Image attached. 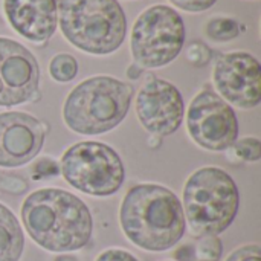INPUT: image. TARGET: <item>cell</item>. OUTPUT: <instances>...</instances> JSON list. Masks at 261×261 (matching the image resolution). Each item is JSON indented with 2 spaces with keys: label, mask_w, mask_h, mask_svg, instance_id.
Instances as JSON below:
<instances>
[{
  "label": "cell",
  "mask_w": 261,
  "mask_h": 261,
  "mask_svg": "<svg viewBox=\"0 0 261 261\" xmlns=\"http://www.w3.org/2000/svg\"><path fill=\"white\" fill-rule=\"evenodd\" d=\"M20 217L32 242L49 252L80 251L92 240L93 217L89 206L61 188H41L26 196Z\"/></svg>",
  "instance_id": "cell-1"
},
{
  "label": "cell",
  "mask_w": 261,
  "mask_h": 261,
  "mask_svg": "<svg viewBox=\"0 0 261 261\" xmlns=\"http://www.w3.org/2000/svg\"><path fill=\"white\" fill-rule=\"evenodd\" d=\"M119 225L127 240L147 252L174 248L187 231L179 197L158 184H139L127 191L119 206Z\"/></svg>",
  "instance_id": "cell-2"
},
{
  "label": "cell",
  "mask_w": 261,
  "mask_h": 261,
  "mask_svg": "<svg viewBox=\"0 0 261 261\" xmlns=\"http://www.w3.org/2000/svg\"><path fill=\"white\" fill-rule=\"evenodd\" d=\"M133 87L109 75H96L75 86L64 99L63 121L69 130L98 136L116 128L127 116Z\"/></svg>",
  "instance_id": "cell-3"
},
{
  "label": "cell",
  "mask_w": 261,
  "mask_h": 261,
  "mask_svg": "<svg viewBox=\"0 0 261 261\" xmlns=\"http://www.w3.org/2000/svg\"><path fill=\"white\" fill-rule=\"evenodd\" d=\"M57 17L63 37L90 55L116 52L127 35V15L118 0H57Z\"/></svg>",
  "instance_id": "cell-4"
},
{
  "label": "cell",
  "mask_w": 261,
  "mask_h": 261,
  "mask_svg": "<svg viewBox=\"0 0 261 261\" xmlns=\"http://www.w3.org/2000/svg\"><path fill=\"white\" fill-rule=\"evenodd\" d=\"M180 203L193 236H220L239 214L240 193L223 168L202 167L187 179Z\"/></svg>",
  "instance_id": "cell-5"
},
{
  "label": "cell",
  "mask_w": 261,
  "mask_h": 261,
  "mask_svg": "<svg viewBox=\"0 0 261 261\" xmlns=\"http://www.w3.org/2000/svg\"><path fill=\"white\" fill-rule=\"evenodd\" d=\"M63 179L80 193L109 197L118 193L125 180V167L115 148L98 141H81L61 156Z\"/></svg>",
  "instance_id": "cell-6"
},
{
  "label": "cell",
  "mask_w": 261,
  "mask_h": 261,
  "mask_svg": "<svg viewBox=\"0 0 261 261\" xmlns=\"http://www.w3.org/2000/svg\"><path fill=\"white\" fill-rule=\"evenodd\" d=\"M187 29L182 15L168 5H153L135 20L130 32L133 64L159 69L173 63L184 49Z\"/></svg>",
  "instance_id": "cell-7"
},
{
  "label": "cell",
  "mask_w": 261,
  "mask_h": 261,
  "mask_svg": "<svg viewBox=\"0 0 261 261\" xmlns=\"http://www.w3.org/2000/svg\"><path fill=\"white\" fill-rule=\"evenodd\" d=\"M187 130L200 148L226 151L239 138V119L234 109L225 99L214 90L203 89L190 102Z\"/></svg>",
  "instance_id": "cell-8"
},
{
  "label": "cell",
  "mask_w": 261,
  "mask_h": 261,
  "mask_svg": "<svg viewBox=\"0 0 261 261\" xmlns=\"http://www.w3.org/2000/svg\"><path fill=\"white\" fill-rule=\"evenodd\" d=\"M213 84L231 107L252 110L261 102L260 61L243 50L222 54L214 63Z\"/></svg>",
  "instance_id": "cell-9"
},
{
  "label": "cell",
  "mask_w": 261,
  "mask_h": 261,
  "mask_svg": "<svg viewBox=\"0 0 261 261\" xmlns=\"http://www.w3.org/2000/svg\"><path fill=\"white\" fill-rule=\"evenodd\" d=\"M40 66L21 43L0 37V107H15L40 98Z\"/></svg>",
  "instance_id": "cell-10"
},
{
  "label": "cell",
  "mask_w": 261,
  "mask_h": 261,
  "mask_svg": "<svg viewBox=\"0 0 261 261\" xmlns=\"http://www.w3.org/2000/svg\"><path fill=\"white\" fill-rule=\"evenodd\" d=\"M141 125L153 136H170L179 130L185 116V102L170 81L148 75L135 101Z\"/></svg>",
  "instance_id": "cell-11"
},
{
  "label": "cell",
  "mask_w": 261,
  "mask_h": 261,
  "mask_svg": "<svg viewBox=\"0 0 261 261\" xmlns=\"http://www.w3.org/2000/svg\"><path fill=\"white\" fill-rule=\"evenodd\" d=\"M47 125L24 112L0 113V168H18L41 151Z\"/></svg>",
  "instance_id": "cell-12"
},
{
  "label": "cell",
  "mask_w": 261,
  "mask_h": 261,
  "mask_svg": "<svg viewBox=\"0 0 261 261\" xmlns=\"http://www.w3.org/2000/svg\"><path fill=\"white\" fill-rule=\"evenodd\" d=\"M11 28L28 41L44 46L58 28L57 0H3Z\"/></svg>",
  "instance_id": "cell-13"
},
{
  "label": "cell",
  "mask_w": 261,
  "mask_h": 261,
  "mask_svg": "<svg viewBox=\"0 0 261 261\" xmlns=\"http://www.w3.org/2000/svg\"><path fill=\"white\" fill-rule=\"evenodd\" d=\"M24 234L15 214L0 202V261H20Z\"/></svg>",
  "instance_id": "cell-14"
},
{
  "label": "cell",
  "mask_w": 261,
  "mask_h": 261,
  "mask_svg": "<svg viewBox=\"0 0 261 261\" xmlns=\"http://www.w3.org/2000/svg\"><path fill=\"white\" fill-rule=\"evenodd\" d=\"M205 34L208 38L217 43H226L240 35V23L232 17L217 15L206 21Z\"/></svg>",
  "instance_id": "cell-15"
},
{
  "label": "cell",
  "mask_w": 261,
  "mask_h": 261,
  "mask_svg": "<svg viewBox=\"0 0 261 261\" xmlns=\"http://www.w3.org/2000/svg\"><path fill=\"white\" fill-rule=\"evenodd\" d=\"M49 75L57 83H70L78 75V61L70 54H57L49 61Z\"/></svg>",
  "instance_id": "cell-16"
},
{
  "label": "cell",
  "mask_w": 261,
  "mask_h": 261,
  "mask_svg": "<svg viewBox=\"0 0 261 261\" xmlns=\"http://www.w3.org/2000/svg\"><path fill=\"white\" fill-rule=\"evenodd\" d=\"M194 249L196 257L200 261H219L223 252V245L219 236H205L200 237V242Z\"/></svg>",
  "instance_id": "cell-17"
},
{
  "label": "cell",
  "mask_w": 261,
  "mask_h": 261,
  "mask_svg": "<svg viewBox=\"0 0 261 261\" xmlns=\"http://www.w3.org/2000/svg\"><path fill=\"white\" fill-rule=\"evenodd\" d=\"M231 148L234 150L236 156H239L242 161H246V162H257V161H260L261 142L260 139L255 138V136L237 139Z\"/></svg>",
  "instance_id": "cell-18"
},
{
  "label": "cell",
  "mask_w": 261,
  "mask_h": 261,
  "mask_svg": "<svg viewBox=\"0 0 261 261\" xmlns=\"http://www.w3.org/2000/svg\"><path fill=\"white\" fill-rule=\"evenodd\" d=\"M211 58H213L211 49L205 43H202V41H194L187 49V60L193 66L203 67V66H206L211 61Z\"/></svg>",
  "instance_id": "cell-19"
},
{
  "label": "cell",
  "mask_w": 261,
  "mask_h": 261,
  "mask_svg": "<svg viewBox=\"0 0 261 261\" xmlns=\"http://www.w3.org/2000/svg\"><path fill=\"white\" fill-rule=\"evenodd\" d=\"M29 188V184L15 174H8V173H0V193H6V194H23L26 193Z\"/></svg>",
  "instance_id": "cell-20"
},
{
  "label": "cell",
  "mask_w": 261,
  "mask_h": 261,
  "mask_svg": "<svg viewBox=\"0 0 261 261\" xmlns=\"http://www.w3.org/2000/svg\"><path fill=\"white\" fill-rule=\"evenodd\" d=\"M60 174V164L50 158H43L32 165V177L34 179H44V177H55Z\"/></svg>",
  "instance_id": "cell-21"
},
{
  "label": "cell",
  "mask_w": 261,
  "mask_h": 261,
  "mask_svg": "<svg viewBox=\"0 0 261 261\" xmlns=\"http://www.w3.org/2000/svg\"><path fill=\"white\" fill-rule=\"evenodd\" d=\"M225 261H261V248L258 245H243L234 249Z\"/></svg>",
  "instance_id": "cell-22"
},
{
  "label": "cell",
  "mask_w": 261,
  "mask_h": 261,
  "mask_svg": "<svg viewBox=\"0 0 261 261\" xmlns=\"http://www.w3.org/2000/svg\"><path fill=\"white\" fill-rule=\"evenodd\" d=\"M177 9L187 12H203L216 5L217 0H168Z\"/></svg>",
  "instance_id": "cell-23"
},
{
  "label": "cell",
  "mask_w": 261,
  "mask_h": 261,
  "mask_svg": "<svg viewBox=\"0 0 261 261\" xmlns=\"http://www.w3.org/2000/svg\"><path fill=\"white\" fill-rule=\"evenodd\" d=\"M95 261H139L132 252L121 248H109L102 251Z\"/></svg>",
  "instance_id": "cell-24"
},
{
  "label": "cell",
  "mask_w": 261,
  "mask_h": 261,
  "mask_svg": "<svg viewBox=\"0 0 261 261\" xmlns=\"http://www.w3.org/2000/svg\"><path fill=\"white\" fill-rule=\"evenodd\" d=\"M196 257V249L191 245H184L174 252V258L177 261H193Z\"/></svg>",
  "instance_id": "cell-25"
},
{
  "label": "cell",
  "mask_w": 261,
  "mask_h": 261,
  "mask_svg": "<svg viewBox=\"0 0 261 261\" xmlns=\"http://www.w3.org/2000/svg\"><path fill=\"white\" fill-rule=\"evenodd\" d=\"M142 72H144V69H141V67L136 66V64H132V66L128 67V70H127V75H128V78H132V80H138V78L141 76Z\"/></svg>",
  "instance_id": "cell-26"
},
{
  "label": "cell",
  "mask_w": 261,
  "mask_h": 261,
  "mask_svg": "<svg viewBox=\"0 0 261 261\" xmlns=\"http://www.w3.org/2000/svg\"><path fill=\"white\" fill-rule=\"evenodd\" d=\"M54 261H78V258L70 254H60L58 257L54 258Z\"/></svg>",
  "instance_id": "cell-27"
}]
</instances>
